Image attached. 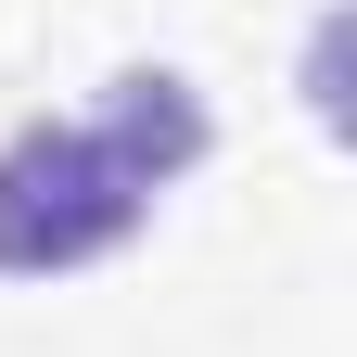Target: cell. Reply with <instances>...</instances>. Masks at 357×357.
<instances>
[{
    "instance_id": "6da1fadb",
    "label": "cell",
    "mask_w": 357,
    "mask_h": 357,
    "mask_svg": "<svg viewBox=\"0 0 357 357\" xmlns=\"http://www.w3.org/2000/svg\"><path fill=\"white\" fill-rule=\"evenodd\" d=\"M204 153V102L178 77H115L102 115H38L0 141V281H52V268L115 255L153 217V192Z\"/></svg>"
}]
</instances>
